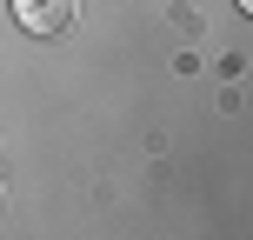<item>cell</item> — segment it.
I'll list each match as a JSON object with an SVG mask.
<instances>
[{"instance_id": "cell-1", "label": "cell", "mask_w": 253, "mask_h": 240, "mask_svg": "<svg viewBox=\"0 0 253 240\" xmlns=\"http://www.w3.org/2000/svg\"><path fill=\"white\" fill-rule=\"evenodd\" d=\"M13 20H20L27 34H60V27L74 20V0H13Z\"/></svg>"}]
</instances>
